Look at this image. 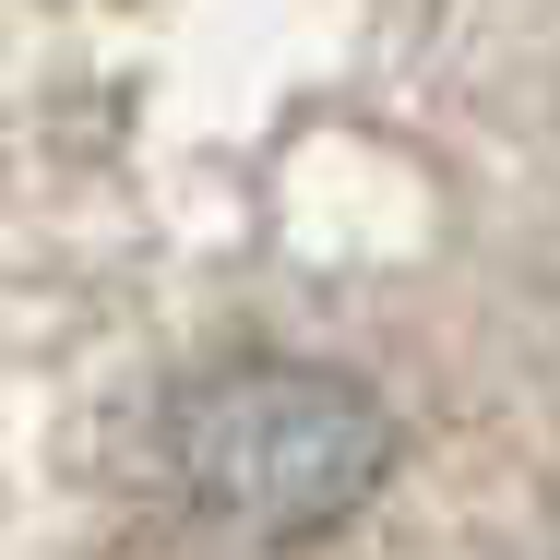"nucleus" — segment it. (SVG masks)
<instances>
[{
    "instance_id": "nucleus-1",
    "label": "nucleus",
    "mask_w": 560,
    "mask_h": 560,
    "mask_svg": "<svg viewBox=\"0 0 560 560\" xmlns=\"http://www.w3.org/2000/svg\"><path fill=\"white\" fill-rule=\"evenodd\" d=\"M167 477L226 537L311 549L346 513H370V489L394 477V418L370 382L323 358H226L167 406Z\"/></svg>"
}]
</instances>
